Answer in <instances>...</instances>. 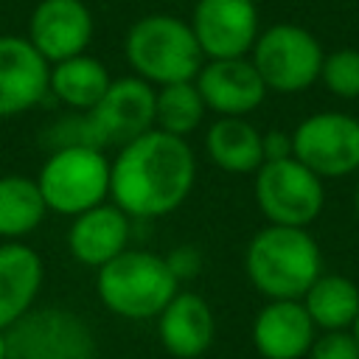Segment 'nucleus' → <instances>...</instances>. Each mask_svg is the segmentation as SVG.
Wrapping results in <instances>:
<instances>
[{"label":"nucleus","mask_w":359,"mask_h":359,"mask_svg":"<svg viewBox=\"0 0 359 359\" xmlns=\"http://www.w3.org/2000/svg\"><path fill=\"white\" fill-rule=\"evenodd\" d=\"M353 337H356V342H359V314H356V320H353V331H351Z\"/></svg>","instance_id":"29"},{"label":"nucleus","mask_w":359,"mask_h":359,"mask_svg":"<svg viewBox=\"0 0 359 359\" xmlns=\"http://www.w3.org/2000/svg\"><path fill=\"white\" fill-rule=\"evenodd\" d=\"M252 342L264 359H300L314 342V323L303 303L272 300L255 317Z\"/></svg>","instance_id":"15"},{"label":"nucleus","mask_w":359,"mask_h":359,"mask_svg":"<svg viewBox=\"0 0 359 359\" xmlns=\"http://www.w3.org/2000/svg\"><path fill=\"white\" fill-rule=\"evenodd\" d=\"M31 45L48 62L79 56L93 36V17L81 0H42L31 14Z\"/></svg>","instance_id":"13"},{"label":"nucleus","mask_w":359,"mask_h":359,"mask_svg":"<svg viewBox=\"0 0 359 359\" xmlns=\"http://www.w3.org/2000/svg\"><path fill=\"white\" fill-rule=\"evenodd\" d=\"M36 185L50 210L79 216L109 194V163L95 146H65L45 160Z\"/></svg>","instance_id":"5"},{"label":"nucleus","mask_w":359,"mask_h":359,"mask_svg":"<svg viewBox=\"0 0 359 359\" xmlns=\"http://www.w3.org/2000/svg\"><path fill=\"white\" fill-rule=\"evenodd\" d=\"M42 283V261L39 255L17 241L0 244V331H6L14 320H20Z\"/></svg>","instance_id":"18"},{"label":"nucleus","mask_w":359,"mask_h":359,"mask_svg":"<svg viewBox=\"0 0 359 359\" xmlns=\"http://www.w3.org/2000/svg\"><path fill=\"white\" fill-rule=\"evenodd\" d=\"M168 264H171V269H174L177 278H188V275H194V272L199 269V255H196L194 250L182 247V250H177V252L168 258Z\"/></svg>","instance_id":"27"},{"label":"nucleus","mask_w":359,"mask_h":359,"mask_svg":"<svg viewBox=\"0 0 359 359\" xmlns=\"http://www.w3.org/2000/svg\"><path fill=\"white\" fill-rule=\"evenodd\" d=\"M129 238V219L118 205H95L76 216L67 233L70 252L87 266H104L123 252Z\"/></svg>","instance_id":"16"},{"label":"nucleus","mask_w":359,"mask_h":359,"mask_svg":"<svg viewBox=\"0 0 359 359\" xmlns=\"http://www.w3.org/2000/svg\"><path fill=\"white\" fill-rule=\"evenodd\" d=\"M255 199L272 224L306 227L320 216L325 191L323 180L311 168L294 157H286L261 163L255 177Z\"/></svg>","instance_id":"8"},{"label":"nucleus","mask_w":359,"mask_h":359,"mask_svg":"<svg viewBox=\"0 0 359 359\" xmlns=\"http://www.w3.org/2000/svg\"><path fill=\"white\" fill-rule=\"evenodd\" d=\"M303 306L314 325L325 331H342L353 325L359 314V289L342 275H320L303 294Z\"/></svg>","instance_id":"20"},{"label":"nucleus","mask_w":359,"mask_h":359,"mask_svg":"<svg viewBox=\"0 0 359 359\" xmlns=\"http://www.w3.org/2000/svg\"><path fill=\"white\" fill-rule=\"evenodd\" d=\"M157 93L146 79H118L109 81L107 93L84 115L93 146H126L154 126Z\"/></svg>","instance_id":"9"},{"label":"nucleus","mask_w":359,"mask_h":359,"mask_svg":"<svg viewBox=\"0 0 359 359\" xmlns=\"http://www.w3.org/2000/svg\"><path fill=\"white\" fill-rule=\"evenodd\" d=\"M320 79L339 98H359V50L342 48L323 59Z\"/></svg>","instance_id":"24"},{"label":"nucleus","mask_w":359,"mask_h":359,"mask_svg":"<svg viewBox=\"0 0 359 359\" xmlns=\"http://www.w3.org/2000/svg\"><path fill=\"white\" fill-rule=\"evenodd\" d=\"M177 275L168 258L146 250H123L104 266H98L101 303L129 320L157 317L177 294Z\"/></svg>","instance_id":"3"},{"label":"nucleus","mask_w":359,"mask_h":359,"mask_svg":"<svg viewBox=\"0 0 359 359\" xmlns=\"http://www.w3.org/2000/svg\"><path fill=\"white\" fill-rule=\"evenodd\" d=\"M45 199L34 180L8 174L0 177V236L17 238L31 233L45 216Z\"/></svg>","instance_id":"22"},{"label":"nucleus","mask_w":359,"mask_h":359,"mask_svg":"<svg viewBox=\"0 0 359 359\" xmlns=\"http://www.w3.org/2000/svg\"><path fill=\"white\" fill-rule=\"evenodd\" d=\"M210 160L233 174H247L261 168L264 149H261V132L236 115H222L205 137Z\"/></svg>","instance_id":"19"},{"label":"nucleus","mask_w":359,"mask_h":359,"mask_svg":"<svg viewBox=\"0 0 359 359\" xmlns=\"http://www.w3.org/2000/svg\"><path fill=\"white\" fill-rule=\"evenodd\" d=\"M160 342L171 356H202L213 339V314L194 292H177L160 311Z\"/></svg>","instance_id":"17"},{"label":"nucleus","mask_w":359,"mask_h":359,"mask_svg":"<svg viewBox=\"0 0 359 359\" xmlns=\"http://www.w3.org/2000/svg\"><path fill=\"white\" fill-rule=\"evenodd\" d=\"M109 87L107 67L93 56H70L65 62H56L48 79V90H53L56 98L76 109H90L98 104V98Z\"/></svg>","instance_id":"21"},{"label":"nucleus","mask_w":359,"mask_h":359,"mask_svg":"<svg viewBox=\"0 0 359 359\" xmlns=\"http://www.w3.org/2000/svg\"><path fill=\"white\" fill-rule=\"evenodd\" d=\"M356 213H359V185H356Z\"/></svg>","instance_id":"30"},{"label":"nucleus","mask_w":359,"mask_h":359,"mask_svg":"<svg viewBox=\"0 0 359 359\" xmlns=\"http://www.w3.org/2000/svg\"><path fill=\"white\" fill-rule=\"evenodd\" d=\"M196 90L205 107L222 115H236V118H241L244 112H252L266 95L264 79L258 76L255 65L247 62L244 56L210 59L208 65H202L196 73Z\"/></svg>","instance_id":"14"},{"label":"nucleus","mask_w":359,"mask_h":359,"mask_svg":"<svg viewBox=\"0 0 359 359\" xmlns=\"http://www.w3.org/2000/svg\"><path fill=\"white\" fill-rule=\"evenodd\" d=\"M194 151L185 137L149 129L121 146V154L109 168V194L129 216H165L185 202L194 185Z\"/></svg>","instance_id":"1"},{"label":"nucleus","mask_w":359,"mask_h":359,"mask_svg":"<svg viewBox=\"0 0 359 359\" xmlns=\"http://www.w3.org/2000/svg\"><path fill=\"white\" fill-rule=\"evenodd\" d=\"M6 359H95L87 323L65 309L25 311L6 331Z\"/></svg>","instance_id":"6"},{"label":"nucleus","mask_w":359,"mask_h":359,"mask_svg":"<svg viewBox=\"0 0 359 359\" xmlns=\"http://www.w3.org/2000/svg\"><path fill=\"white\" fill-rule=\"evenodd\" d=\"M48 59L22 36H0V118L39 104L48 90Z\"/></svg>","instance_id":"12"},{"label":"nucleus","mask_w":359,"mask_h":359,"mask_svg":"<svg viewBox=\"0 0 359 359\" xmlns=\"http://www.w3.org/2000/svg\"><path fill=\"white\" fill-rule=\"evenodd\" d=\"M0 359H6V337H3V331H0Z\"/></svg>","instance_id":"28"},{"label":"nucleus","mask_w":359,"mask_h":359,"mask_svg":"<svg viewBox=\"0 0 359 359\" xmlns=\"http://www.w3.org/2000/svg\"><path fill=\"white\" fill-rule=\"evenodd\" d=\"M247 275L272 300H297L320 278V247L306 227L269 224L247 247Z\"/></svg>","instance_id":"2"},{"label":"nucleus","mask_w":359,"mask_h":359,"mask_svg":"<svg viewBox=\"0 0 359 359\" xmlns=\"http://www.w3.org/2000/svg\"><path fill=\"white\" fill-rule=\"evenodd\" d=\"M261 149H264V163H269V160H286V157H294L292 135H289V132H280V129H272V132L261 135Z\"/></svg>","instance_id":"26"},{"label":"nucleus","mask_w":359,"mask_h":359,"mask_svg":"<svg viewBox=\"0 0 359 359\" xmlns=\"http://www.w3.org/2000/svg\"><path fill=\"white\" fill-rule=\"evenodd\" d=\"M202 115H205V101L196 84L174 81V84H163V90L157 93V104H154L157 129L182 137L199 126Z\"/></svg>","instance_id":"23"},{"label":"nucleus","mask_w":359,"mask_h":359,"mask_svg":"<svg viewBox=\"0 0 359 359\" xmlns=\"http://www.w3.org/2000/svg\"><path fill=\"white\" fill-rule=\"evenodd\" d=\"M294 160L323 177H345L359 168V121L342 112H317L292 132Z\"/></svg>","instance_id":"10"},{"label":"nucleus","mask_w":359,"mask_h":359,"mask_svg":"<svg viewBox=\"0 0 359 359\" xmlns=\"http://www.w3.org/2000/svg\"><path fill=\"white\" fill-rule=\"evenodd\" d=\"M202 56L191 25L171 14H149L126 34V59L146 81H191L202 67Z\"/></svg>","instance_id":"4"},{"label":"nucleus","mask_w":359,"mask_h":359,"mask_svg":"<svg viewBox=\"0 0 359 359\" xmlns=\"http://www.w3.org/2000/svg\"><path fill=\"white\" fill-rule=\"evenodd\" d=\"M191 31L210 59H238L258 39V11L252 0H199Z\"/></svg>","instance_id":"11"},{"label":"nucleus","mask_w":359,"mask_h":359,"mask_svg":"<svg viewBox=\"0 0 359 359\" xmlns=\"http://www.w3.org/2000/svg\"><path fill=\"white\" fill-rule=\"evenodd\" d=\"M309 359H359V342L345 328L342 331H325L320 339L311 342Z\"/></svg>","instance_id":"25"},{"label":"nucleus","mask_w":359,"mask_h":359,"mask_svg":"<svg viewBox=\"0 0 359 359\" xmlns=\"http://www.w3.org/2000/svg\"><path fill=\"white\" fill-rule=\"evenodd\" d=\"M320 42L300 25L278 22L266 28L252 45V65L266 90L300 93L320 79L323 70Z\"/></svg>","instance_id":"7"}]
</instances>
